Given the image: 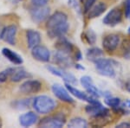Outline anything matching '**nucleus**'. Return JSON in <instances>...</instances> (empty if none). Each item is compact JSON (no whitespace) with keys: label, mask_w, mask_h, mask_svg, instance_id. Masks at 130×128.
Listing matches in <instances>:
<instances>
[{"label":"nucleus","mask_w":130,"mask_h":128,"mask_svg":"<svg viewBox=\"0 0 130 128\" xmlns=\"http://www.w3.org/2000/svg\"><path fill=\"white\" fill-rule=\"evenodd\" d=\"M30 14L32 20L36 23H42L47 18H49L50 14V9L46 6H41L37 7L33 6L30 10Z\"/></svg>","instance_id":"nucleus-10"},{"label":"nucleus","mask_w":130,"mask_h":128,"mask_svg":"<svg viewBox=\"0 0 130 128\" xmlns=\"http://www.w3.org/2000/svg\"><path fill=\"white\" fill-rule=\"evenodd\" d=\"M123 56H124L125 59L130 60V47L124 52V54H123Z\"/></svg>","instance_id":"nucleus-35"},{"label":"nucleus","mask_w":130,"mask_h":128,"mask_svg":"<svg viewBox=\"0 0 130 128\" xmlns=\"http://www.w3.org/2000/svg\"><path fill=\"white\" fill-rule=\"evenodd\" d=\"M2 54L5 56L6 59L9 60L11 63L15 65H21L24 62L22 56L20 54H18V53H16L15 51L9 49V48H4L2 49Z\"/></svg>","instance_id":"nucleus-21"},{"label":"nucleus","mask_w":130,"mask_h":128,"mask_svg":"<svg viewBox=\"0 0 130 128\" xmlns=\"http://www.w3.org/2000/svg\"><path fill=\"white\" fill-rule=\"evenodd\" d=\"M42 88V83L37 80H28L20 85L19 91L24 94H37Z\"/></svg>","instance_id":"nucleus-13"},{"label":"nucleus","mask_w":130,"mask_h":128,"mask_svg":"<svg viewBox=\"0 0 130 128\" xmlns=\"http://www.w3.org/2000/svg\"><path fill=\"white\" fill-rule=\"evenodd\" d=\"M106 10H107V5L105 3H103V2L95 3L87 13L88 18L89 19H93V18L98 17L101 15H102L106 11Z\"/></svg>","instance_id":"nucleus-22"},{"label":"nucleus","mask_w":130,"mask_h":128,"mask_svg":"<svg viewBox=\"0 0 130 128\" xmlns=\"http://www.w3.org/2000/svg\"><path fill=\"white\" fill-rule=\"evenodd\" d=\"M125 88L130 94V77L127 80V81H126V83H125Z\"/></svg>","instance_id":"nucleus-36"},{"label":"nucleus","mask_w":130,"mask_h":128,"mask_svg":"<svg viewBox=\"0 0 130 128\" xmlns=\"http://www.w3.org/2000/svg\"><path fill=\"white\" fill-rule=\"evenodd\" d=\"M96 0H82L83 5V13L87 14L89 10L91 9L92 6L95 4Z\"/></svg>","instance_id":"nucleus-31"},{"label":"nucleus","mask_w":130,"mask_h":128,"mask_svg":"<svg viewBox=\"0 0 130 128\" xmlns=\"http://www.w3.org/2000/svg\"><path fill=\"white\" fill-rule=\"evenodd\" d=\"M110 122V113L91 116V119H90V125L93 127H103L105 125H108Z\"/></svg>","instance_id":"nucleus-16"},{"label":"nucleus","mask_w":130,"mask_h":128,"mask_svg":"<svg viewBox=\"0 0 130 128\" xmlns=\"http://www.w3.org/2000/svg\"><path fill=\"white\" fill-rule=\"evenodd\" d=\"M47 69L49 70V72L51 73L52 75H56L57 77H60L65 81V83H69L71 85H75L77 83L76 77L73 74H71L70 72L65 71L63 68H57V67L54 66H47Z\"/></svg>","instance_id":"nucleus-7"},{"label":"nucleus","mask_w":130,"mask_h":128,"mask_svg":"<svg viewBox=\"0 0 130 128\" xmlns=\"http://www.w3.org/2000/svg\"><path fill=\"white\" fill-rule=\"evenodd\" d=\"M70 29L68 16L62 11H56L49 16L46 23L47 34L51 38L64 36Z\"/></svg>","instance_id":"nucleus-1"},{"label":"nucleus","mask_w":130,"mask_h":128,"mask_svg":"<svg viewBox=\"0 0 130 128\" xmlns=\"http://www.w3.org/2000/svg\"><path fill=\"white\" fill-rule=\"evenodd\" d=\"M31 77V75L29 74L26 70L22 67H15L12 69L11 75H10V81L12 82H19L22 80Z\"/></svg>","instance_id":"nucleus-20"},{"label":"nucleus","mask_w":130,"mask_h":128,"mask_svg":"<svg viewBox=\"0 0 130 128\" xmlns=\"http://www.w3.org/2000/svg\"><path fill=\"white\" fill-rule=\"evenodd\" d=\"M31 56L35 60L41 62H48L50 60V51L43 45H37L31 49Z\"/></svg>","instance_id":"nucleus-14"},{"label":"nucleus","mask_w":130,"mask_h":128,"mask_svg":"<svg viewBox=\"0 0 130 128\" xmlns=\"http://www.w3.org/2000/svg\"><path fill=\"white\" fill-rule=\"evenodd\" d=\"M38 120V116L34 112H27L19 116V123L23 127H30Z\"/></svg>","instance_id":"nucleus-18"},{"label":"nucleus","mask_w":130,"mask_h":128,"mask_svg":"<svg viewBox=\"0 0 130 128\" xmlns=\"http://www.w3.org/2000/svg\"><path fill=\"white\" fill-rule=\"evenodd\" d=\"M66 124V117L62 113L44 117L39 121L38 126L43 128H61Z\"/></svg>","instance_id":"nucleus-4"},{"label":"nucleus","mask_w":130,"mask_h":128,"mask_svg":"<svg viewBox=\"0 0 130 128\" xmlns=\"http://www.w3.org/2000/svg\"><path fill=\"white\" fill-rule=\"evenodd\" d=\"M0 35H1V30H0Z\"/></svg>","instance_id":"nucleus-41"},{"label":"nucleus","mask_w":130,"mask_h":128,"mask_svg":"<svg viewBox=\"0 0 130 128\" xmlns=\"http://www.w3.org/2000/svg\"><path fill=\"white\" fill-rule=\"evenodd\" d=\"M121 38L117 34H108L102 39V47L105 51L111 53L114 52L120 44Z\"/></svg>","instance_id":"nucleus-11"},{"label":"nucleus","mask_w":130,"mask_h":128,"mask_svg":"<svg viewBox=\"0 0 130 128\" xmlns=\"http://www.w3.org/2000/svg\"><path fill=\"white\" fill-rule=\"evenodd\" d=\"M56 50L59 51L65 52V53L70 54L71 52L74 50V47H73L72 43H70L69 40H67L64 36L59 37V39L57 40L56 45H55Z\"/></svg>","instance_id":"nucleus-23"},{"label":"nucleus","mask_w":130,"mask_h":128,"mask_svg":"<svg viewBox=\"0 0 130 128\" xmlns=\"http://www.w3.org/2000/svg\"><path fill=\"white\" fill-rule=\"evenodd\" d=\"M33 108L40 114H48L53 112L56 107L55 100L48 95L37 96L32 101Z\"/></svg>","instance_id":"nucleus-3"},{"label":"nucleus","mask_w":130,"mask_h":128,"mask_svg":"<svg viewBox=\"0 0 130 128\" xmlns=\"http://www.w3.org/2000/svg\"><path fill=\"white\" fill-rule=\"evenodd\" d=\"M129 19H130V16H129Z\"/></svg>","instance_id":"nucleus-42"},{"label":"nucleus","mask_w":130,"mask_h":128,"mask_svg":"<svg viewBox=\"0 0 130 128\" xmlns=\"http://www.w3.org/2000/svg\"><path fill=\"white\" fill-rule=\"evenodd\" d=\"M13 68H8L0 72V83H5L8 79H10Z\"/></svg>","instance_id":"nucleus-29"},{"label":"nucleus","mask_w":130,"mask_h":128,"mask_svg":"<svg viewBox=\"0 0 130 128\" xmlns=\"http://www.w3.org/2000/svg\"><path fill=\"white\" fill-rule=\"evenodd\" d=\"M69 127L71 128H87L88 127V122L86 119L81 117H75L72 118L68 123Z\"/></svg>","instance_id":"nucleus-25"},{"label":"nucleus","mask_w":130,"mask_h":128,"mask_svg":"<svg viewBox=\"0 0 130 128\" xmlns=\"http://www.w3.org/2000/svg\"><path fill=\"white\" fill-rule=\"evenodd\" d=\"M95 67L101 75L108 78H115L116 76V68L119 63L113 59L108 58H100L95 62Z\"/></svg>","instance_id":"nucleus-2"},{"label":"nucleus","mask_w":130,"mask_h":128,"mask_svg":"<svg viewBox=\"0 0 130 128\" xmlns=\"http://www.w3.org/2000/svg\"><path fill=\"white\" fill-rule=\"evenodd\" d=\"M127 32H128V34H130V27L128 28V30H127Z\"/></svg>","instance_id":"nucleus-40"},{"label":"nucleus","mask_w":130,"mask_h":128,"mask_svg":"<svg viewBox=\"0 0 130 128\" xmlns=\"http://www.w3.org/2000/svg\"><path fill=\"white\" fill-rule=\"evenodd\" d=\"M117 128H129L130 127V123L129 122H121L120 124H117L116 125Z\"/></svg>","instance_id":"nucleus-34"},{"label":"nucleus","mask_w":130,"mask_h":128,"mask_svg":"<svg viewBox=\"0 0 130 128\" xmlns=\"http://www.w3.org/2000/svg\"><path fill=\"white\" fill-rule=\"evenodd\" d=\"M50 0H31V4L33 6L41 7V6H46Z\"/></svg>","instance_id":"nucleus-32"},{"label":"nucleus","mask_w":130,"mask_h":128,"mask_svg":"<svg viewBox=\"0 0 130 128\" xmlns=\"http://www.w3.org/2000/svg\"><path fill=\"white\" fill-rule=\"evenodd\" d=\"M51 90L53 92L54 95L56 96L58 100H62L63 102L66 103H74L75 100L74 98L71 96V94H70V92L68 91V89L66 87H63L62 85L58 83L53 84L51 87Z\"/></svg>","instance_id":"nucleus-8"},{"label":"nucleus","mask_w":130,"mask_h":128,"mask_svg":"<svg viewBox=\"0 0 130 128\" xmlns=\"http://www.w3.org/2000/svg\"><path fill=\"white\" fill-rule=\"evenodd\" d=\"M102 56H103V51L99 48L96 47L90 48V49L87 50V53H86L87 59L92 62H95L96 60L102 58Z\"/></svg>","instance_id":"nucleus-24"},{"label":"nucleus","mask_w":130,"mask_h":128,"mask_svg":"<svg viewBox=\"0 0 130 128\" xmlns=\"http://www.w3.org/2000/svg\"><path fill=\"white\" fill-rule=\"evenodd\" d=\"M75 68H78V69H82V70H84V69H85L84 67H82L80 64H76V65H75Z\"/></svg>","instance_id":"nucleus-39"},{"label":"nucleus","mask_w":130,"mask_h":128,"mask_svg":"<svg viewBox=\"0 0 130 128\" xmlns=\"http://www.w3.org/2000/svg\"><path fill=\"white\" fill-rule=\"evenodd\" d=\"M83 38H84L86 43L89 44H95L96 41V35L92 30H88L83 33Z\"/></svg>","instance_id":"nucleus-27"},{"label":"nucleus","mask_w":130,"mask_h":128,"mask_svg":"<svg viewBox=\"0 0 130 128\" xmlns=\"http://www.w3.org/2000/svg\"><path fill=\"white\" fill-rule=\"evenodd\" d=\"M85 112L90 116H95V115L102 114V113H110V111L105 106H102L98 100L94 103H89V105L85 107Z\"/></svg>","instance_id":"nucleus-17"},{"label":"nucleus","mask_w":130,"mask_h":128,"mask_svg":"<svg viewBox=\"0 0 130 128\" xmlns=\"http://www.w3.org/2000/svg\"><path fill=\"white\" fill-rule=\"evenodd\" d=\"M31 100L30 99H24V100H17V101L14 102V106L13 107H15L17 109H25L27 107H29V106H30Z\"/></svg>","instance_id":"nucleus-28"},{"label":"nucleus","mask_w":130,"mask_h":128,"mask_svg":"<svg viewBox=\"0 0 130 128\" xmlns=\"http://www.w3.org/2000/svg\"><path fill=\"white\" fill-rule=\"evenodd\" d=\"M125 16L127 18L130 16V0H125Z\"/></svg>","instance_id":"nucleus-33"},{"label":"nucleus","mask_w":130,"mask_h":128,"mask_svg":"<svg viewBox=\"0 0 130 128\" xmlns=\"http://www.w3.org/2000/svg\"><path fill=\"white\" fill-rule=\"evenodd\" d=\"M68 5L70 8H72L75 12L78 14L82 13V9L80 6V3L78 0H68Z\"/></svg>","instance_id":"nucleus-30"},{"label":"nucleus","mask_w":130,"mask_h":128,"mask_svg":"<svg viewBox=\"0 0 130 128\" xmlns=\"http://www.w3.org/2000/svg\"><path fill=\"white\" fill-rule=\"evenodd\" d=\"M17 33H18V27L16 25H8L1 30L0 39H2L10 45H15Z\"/></svg>","instance_id":"nucleus-12"},{"label":"nucleus","mask_w":130,"mask_h":128,"mask_svg":"<svg viewBox=\"0 0 130 128\" xmlns=\"http://www.w3.org/2000/svg\"><path fill=\"white\" fill-rule=\"evenodd\" d=\"M54 62L57 65L63 68H70L71 65L73 64V61L71 58L70 54L69 53H65V52L59 51L56 50L54 53Z\"/></svg>","instance_id":"nucleus-15"},{"label":"nucleus","mask_w":130,"mask_h":128,"mask_svg":"<svg viewBox=\"0 0 130 128\" xmlns=\"http://www.w3.org/2000/svg\"><path fill=\"white\" fill-rule=\"evenodd\" d=\"M65 87H66V88L68 89V91L70 92L71 95H73L75 98H77L78 100L85 101L87 103H94V102L98 101L97 98L94 97V96L90 95V94L85 93L83 91H81V90H79L76 87H73L71 84L65 83Z\"/></svg>","instance_id":"nucleus-9"},{"label":"nucleus","mask_w":130,"mask_h":128,"mask_svg":"<svg viewBox=\"0 0 130 128\" xmlns=\"http://www.w3.org/2000/svg\"><path fill=\"white\" fill-rule=\"evenodd\" d=\"M27 45L29 49H33L36 46L39 45L41 43V34L37 30H28L26 31Z\"/></svg>","instance_id":"nucleus-19"},{"label":"nucleus","mask_w":130,"mask_h":128,"mask_svg":"<svg viewBox=\"0 0 130 128\" xmlns=\"http://www.w3.org/2000/svg\"><path fill=\"white\" fill-rule=\"evenodd\" d=\"M82 58H83V56H82V53L79 50H77L76 53H75V59L77 61H81Z\"/></svg>","instance_id":"nucleus-37"},{"label":"nucleus","mask_w":130,"mask_h":128,"mask_svg":"<svg viewBox=\"0 0 130 128\" xmlns=\"http://www.w3.org/2000/svg\"><path fill=\"white\" fill-rule=\"evenodd\" d=\"M80 83L85 88L86 92L90 95L94 96L95 98H100L101 96H103L104 94L94 84L92 78L89 75H83L80 79Z\"/></svg>","instance_id":"nucleus-6"},{"label":"nucleus","mask_w":130,"mask_h":128,"mask_svg":"<svg viewBox=\"0 0 130 128\" xmlns=\"http://www.w3.org/2000/svg\"><path fill=\"white\" fill-rule=\"evenodd\" d=\"M104 101H105V104L107 105V106H109V107H111L112 109H114L115 107H117V106H121V100L120 98L112 97L111 95L105 97Z\"/></svg>","instance_id":"nucleus-26"},{"label":"nucleus","mask_w":130,"mask_h":128,"mask_svg":"<svg viewBox=\"0 0 130 128\" xmlns=\"http://www.w3.org/2000/svg\"><path fill=\"white\" fill-rule=\"evenodd\" d=\"M124 104L126 105V106H127V107L130 108V100H126Z\"/></svg>","instance_id":"nucleus-38"},{"label":"nucleus","mask_w":130,"mask_h":128,"mask_svg":"<svg viewBox=\"0 0 130 128\" xmlns=\"http://www.w3.org/2000/svg\"><path fill=\"white\" fill-rule=\"evenodd\" d=\"M122 16V10L118 7H115L106 14V16L103 17L102 22L105 25H108L109 27H115L121 22Z\"/></svg>","instance_id":"nucleus-5"}]
</instances>
